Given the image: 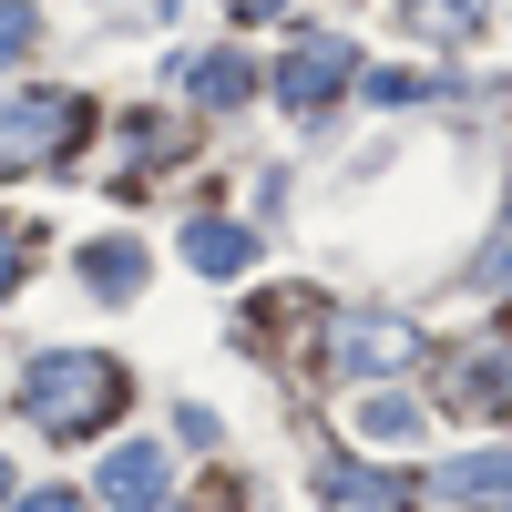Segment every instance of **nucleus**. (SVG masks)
I'll return each instance as SVG.
<instances>
[{
    "label": "nucleus",
    "mask_w": 512,
    "mask_h": 512,
    "mask_svg": "<svg viewBox=\"0 0 512 512\" xmlns=\"http://www.w3.org/2000/svg\"><path fill=\"white\" fill-rule=\"evenodd\" d=\"M123 400V369L113 359H82V349H41L31 379H21V410L41 431H93V420Z\"/></svg>",
    "instance_id": "f257e3e1"
},
{
    "label": "nucleus",
    "mask_w": 512,
    "mask_h": 512,
    "mask_svg": "<svg viewBox=\"0 0 512 512\" xmlns=\"http://www.w3.org/2000/svg\"><path fill=\"white\" fill-rule=\"evenodd\" d=\"M82 123H93L82 93H21V103H0V175H21V164L82 144Z\"/></svg>",
    "instance_id": "f03ea898"
},
{
    "label": "nucleus",
    "mask_w": 512,
    "mask_h": 512,
    "mask_svg": "<svg viewBox=\"0 0 512 512\" xmlns=\"http://www.w3.org/2000/svg\"><path fill=\"white\" fill-rule=\"evenodd\" d=\"M359 62H349V41H328V31H308L287 52V72H277V93L297 103V113H318V103H338V82H349Z\"/></svg>",
    "instance_id": "7ed1b4c3"
},
{
    "label": "nucleus",
    "mask_w": 512,
    "mask_h": 512,
    "mask_svg": "<svg viewBox=\"0 0 512 512\" xmlns=\"http://www.w3.org/2000/svg\"><path fill=\"white\" fill-rule=\"evenodd\" d=\"M154 492H164V451H154V441H134V451L103 461V502H113V512H154Z\"/></svg>",
    "instance_id": "20e7f679"
},
{
    "label": "nucleus",
    "mask_w": 512,
    "mask_h": 512,
    "mask_svg": "<svg viewBox=\"0 0 512 512\" xmlns=\"http://www.w3.org/2000/svg\"><path fill=\"white\" fill-rule=\"evenodd\" d=\"M185 256H195L205 277H236L246 256H256V236H246V226H226V216H195V226H185Z\"/></svg>",
    "instance_id": "39448f33"
},
{
    "label": "nucleus",
    "mask_w": 512,
    "mask_h": 512,
    "mask_svg": "<svg viewBox=\"0 0 512 512\" xmlns=\"http://www.w3.org/2000/svg\"><path fill=\"white\" fill-rule=\"evenodd\" d=\"M82 277H93V297H134L144 287V256L123 236H103V246H82Z\"/></svg>",
    "instance_id": "423d86ee"
},
{
    "label": "nucleus",
    "mask_w": 512,
    "mask_h": 512,
    "mask_svg": "<svg viewBox=\"0 0 512 512\" xmlns=\"http://www.w3.org/2000/svg\"><path fill=\"white\" fill-rule=\"evenodd\" d=\"M400 11H410V31H420V41H461V31H482L492 0H400Z\"/></svg>",
    "instance_id": "0eeeda50"
},
{
    "label": "nucleus",
    "mask_w": 512,
    "mask_h": 512,
    "mask_svg": "<svg viewBox=\"0 0 512 512\" xmlns=\"http://www.w3.org/2000/svg\"><path fill=\"white\" fill-rule=\"evenodd\" d=\"M359 441H379V451H400V441H420V400H359Z\"/></svg>",
    "instance_id": "6e6552de"
},
{
    "label": "nucleus",
    "mask_w": 512,
    "mask_h": 512,
    "mask_svg": "<svg viewBox=\"0 0 512 512\" xmlns=\"http://www.w3.org/2000/svg\"><path fill=\"white\" fill-rule=\"evenodd\" d=\"M175 72L205 82V103H246V93H256V72H246L236 52H205V62H175Z\"/></svg>",
    "instance_id": "1a4fd4ad"
},
{
    "label": "nucleus",
    "mask_w": 512,
    "mask_h": 512,
    "mask_svg": "<svg viewBox=\"0 0 512 512\" xmlns=\"http://www.w3.org/2000/svg\"><path fill=\"white\" fill-rule=\"evenodd\" d=\"M390 359H410L400 328H349V369H390Z\"/></svg>",
    "instance_id": "9d476101"
},
{
    "label": "nucleus",
    "mask_w": 512,
    "mask_h": 512,
    "mask_svg": "<svg viewBox=\"0 0 512 512\" xmlns=\"http://www.w3.org/2000/svg\"><path fill=\"white\" fill-rule=\"evenodd\" d=\"M31 52V11H21V0H0V62H21Z\"/></svg>",
    "instance_id": "9b49d317"
},
{
    "label": "nucleus",
    "mask_w": 512,
    "mask_h": 512,
    "mask_svg": "<svg viewBox=\"0 0 512 512\" xmlns=\"http://www.w3.org/2000/svg\"><path fill=\"white\" fill-rule=\"evenodd\" d=\"M21 512H82V492H31Z\"/></svg>",
    "instance_id": "f8f14e48"
},
{
    "label": "nucleus",
    "mask_w": 512,
    "mask_h": 512,
    "mask_svg": "<svg viewBox=\"0 0 512 512\" xmlns=\"http://www.w3.org/2000/svg\"><path fill=\"white\" fill-rule=\"evenodd\" d=\"M11 246H21V236H11V226H0V287H11Z\"/></svg>",
    "instance_id": "ddd939ff"
},
{
    "label": "nucleus",
    "mask_w": 512,
    "mask_h": 512,
    "mask_svg": "<svg viewBox=\"0 0 512 512\" xmlns=\"http://www.w3.org/2000/svg\"><path fill=\"white\" fill-rule=\"evenodd\" d=\"M236 11H246V21H267V11H277V0H236Z\"/></svg>",
    "instance_id": "4468645a"
},
{
    "label": "nucleus",
    "mask_w": 512,
    "mask_h": 512,
    "mask_svg": "<svg viewBox=\"0 0 512 512\" xmlns=\"http://www.w3.org/2000/svg\"><path fill=\"white\" fill-rule=\"evenodd\" d=\"M0 492H11V461H0Z\"/></svg>",
    "instance_id": "2eb2a0df"
}]
</instances>
